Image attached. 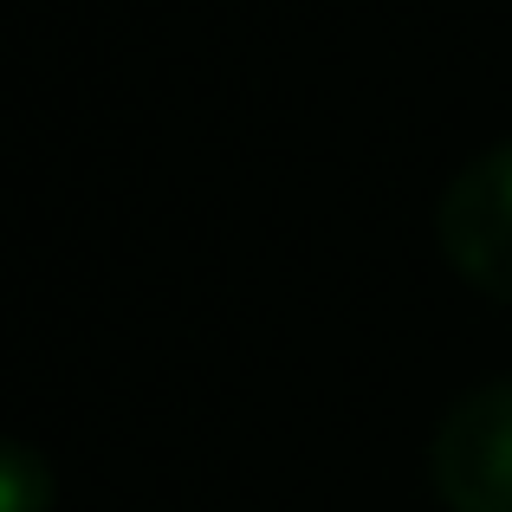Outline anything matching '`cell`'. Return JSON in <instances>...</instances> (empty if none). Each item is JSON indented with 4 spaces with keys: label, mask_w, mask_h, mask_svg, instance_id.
I'll use <instances>...</instances> for the list:
<instances>
[{
    "label": "cell",
    "mask_w": 512,
    "mask_h": 512,
    "mask_svg": "<svg viewBox=\"0 0 512 512\" xmlns=\"http://www.w3.org/2000/svg\"><path fill=\"white\" fill-rule=\"evenodd\" d=\"M0 512H13V487H7V480H0Z\"/></svg>",
    "instance_id": "6da1fadb"
}]
</instances>
